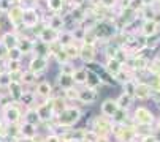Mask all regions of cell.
<instances>
[{"label": "cell", "instance_id": "cell-1", "mask_svg": "<svg viewBox=\"0 0 160 142\" xmlns=\"http://www.w3.org/2000/svg\"><path fill=\"white\" fill-rule=\"evenodd\" d=\"M81 118V112L78 107H65L62 112H59L52 120H56V125L62 128H70L73 126L78 120Z\"/></svg>", "mask_w": 160, "mask_h": 142}, {"label": "cell", "instance_id": "cell-2", "mask_svg": "<svg viewBox=\"0 0 160 142\" xmlns=\"http://www.w3.org/2000/svg\"><path fill=\"white\" fill-rule=\"evenodd\" d=\"M92 131L97 133L98 136L108 137V134L112 131V123L108 117H97L92 122Z\"/></svg>", "mask_w": 160, "mask_h": 142}, {"label": "cell", "instance_id": "cell-3", "mask_svg": "<svg viewBox=\"0 0 160 142\" xmlns=\"http://www.w3.org/2000/svg\"><path fill=\"white\" fill-rule=\"evenodd\" d=\"M38 117H40V120L43 123H46V122H52V118H54V107H52V101H48V103H43V104H38L35 107Z\"/></svg>", "mask_w": 160, "mask_h": 142}, {"label": "cell", "instance_id": "cell-4", "mask_svg": "<svg viewBox=\"0 0 160 142\" xmlns=\"http://www.w3.org/2000/svg\"><path fill=\"white\" fill-rule=\"evenodd\" d=\"M135 122L138 125H143V126H148V125H152L154 123V115L149 109L146 107H138L135 111Z\"/></svg>", "mask_w": 160, "mask_h": 142}, {"label": "cell", "instance_id": "cell-5", "mask_svg": "<svg viewBox=\"0 0 160 142\" xmlns=\"http://www.w3.org/2000/svg\"><path fill=\"white\" fill-rule=\"evenodd\" d=\"M78 100L84 104H90V103H94L97 100V92L95 88H84V90H79L78 93Z\"/></svg>", "mask_w": 160, "mask_h": 142}, {"label": "cell", "instance_id": "cell-6", "mask_svg": "<svg viewBox=\"0 0 160 142\" xmlns=\"http://www.w3.org/2000/svg\"><path fill=\"white\" fill-rule=\"evenodd\" d=\"M5 118H7V122L11 123V125H16L19 122V118H21V111L18 106H8L5 109Z\"/></svg>", "mask_w": 160, "mask_h": 142}, {"label": "cell", "instance_id": "cell-7", "mask_svg": "<svg viewBox=\"0 0 160 142\" xmlns=\"http://www.w3.org/2000/svg\"><path fill=\"white\" fill-rule=\"evenodd\" d=\"M118 103L114 101V100H106V101H103V104H102V115L103 117H108V118H111L114 114L118 112Z\"/></svg>", "mask_w": 160, "mask_h": 142}, {"label": "cell", "instance_id": "cell-8", "mask_svg": "<svg viewBox=\"0 0 160 142\" xmlns=\"http://www.w3.org/2000/svg\"><path fill=\"white\" fill-rule=\"evenodd\" d=\"M21 136H24V139H29V140H32L35 136H37V126L35 125H30V123H22L21 125Z\"/></svg>", "mask_w": 160, "mask_h": 142}, {"label": "cell", "instance_id": "cell-9", "mask_svg": "<svg viewBox=\"0 0 160 142\" xmlns=\"http://www.w3.org/2000/svg\"><path fill=\"white\" fill-rule=\"evenodd\" d=\"M135 95H136L140 100H146V98L151 97L152 93H151L149 85H146V84H138V85H136V88H135Z\"/></svg>", "mask_w": 160, "mask_h": 142}, {"label": "cell", "instance_id": "cell-10", "mask_svg": "<svg viewBox=\"0 0 160 142\" xmlns=\"http://www.w3.org/2000/svg\"><path fill=\"white\" fill-rule=\"evenodd\" d=\"M24 122L26 123H30V125H40L41 123V120H40V117H38V114H37V111L35 109H27V112H26V117H24Z\"/></svg>", "mask_w": 160, "mask_h": 142}, {"label": "cell", "instance_id": "cell-11", "mask_svg": "<svg viewBox=\"0 0 160 142\" xmlns=\"http://www.w3.org/2000/svg\"><path fill=\"white\" fill-rule=\"evenodd\" d=\"M118 107L119 109H124V111H127L130 106H132V97L130 95H127V93H122L121 97L118 98Z\"/></svg>", "mask_w": 160, "mask_h": 142}, {"label": "cell", "instance_id": "cell-12", "mask_svg": "<svg viewBox=\"0 0 160 142\" xmlns=\"http://www.w3.org/2000/svg\"><path fill=\"white\" fill-rule=\"evenodd\" d=\"M111 118H112L114 125H125V122H127V111H124V109H118V112L114 114Z\"/></svg>", "mask_w": 160, "mask_h": 142}, {"label": "cell", "instance_id": "cell-13", "mask_svg": "<svg viewBox=\"0 0 160 142\" xmlns=\"http://www.w3.org/2000/svg\"><path fill=\"white\" fill-rule=\"evenodd\" d=\"M86 82H87V87L89 88H95L97 85H100V79L97 78V74H94L92 71H87V78H86Z\"/></svg>", "mask_w": 160, "mask_h": 142}, {"label": "cell", "instance_id": "cell-14", "mask_svg": "<svg viewBox=\"0 0 160 142\" xmlns=\"http://www.w3.org/2000/svg\"><path fill=\"white\" fill-rule=\"evenodd\" d=\"M37 92L40 97H44V98H48L49 95H51V85L48 82H41L38 87H37Z\"/></svg>", "mask_w": 160, "mask_h": 142}, {"label": "cell", "instance_id": "cell-15", "mask_svg": "<svg viewBox=\"0 0 160 142\" xmlns=\"http://www.w3.org/2000/svg\"><path fill=\"white\" fill-rule=\"evenodd\" d=\"M51 101H52V107H54V117L67 107L65 100H62V98H54V100H51Z\"/></svg>", "mask_w": 160, "mask_h": 142}, {"label": "cell", "instance_id": "cell-16", "mask_svg": "<svg viewBox=\"0 0 160 142\" xmlns=\"http://www.w3.org/2000/svg\"><path fill=\"white\" fill-rule=\"evenodd\" d=\"M72 78H73V82L82 84V82H86V78H87V71H84V69L75 71V74H73Z\"/></svg>", "mask_w": 160, "mask_h": 142}, {"label": "cell", "instance_id": "cell-17", "mask_svg": "<svg viewBox=\"0 0 160 142\" xmlns=\"http://www.w3.org/2000/svg\"><path fill=\"white\" fill-rule=\"evenodd\" d=\"M59 84H60V87H63V88L67 90V88H70V87L73 85V78H72V76L63 74V76L59 79Z\"/></svg>", "mask_w": 160, "mask_h": 142}, {"label": "cell", "instance_id": "cell-18", "mask_svg": "<svg viewBox=\"0 0 160 142\" xmlns=\"http://www.w3.org/2000/svg\"><path fill=\"white\" fill-rule=\"evenodd\" d=\"M10 90H11V95H13V98H21L22 97V92H21V85L18 82H11L10 84Z\"/></svg>", "mask_w": 160, "mask_h": 142}, {"label": "cell", "instance_id": "cell-19", "mask_svg": "<svg viewBox=\"0 0 160 142\" xmlns=\"http://www.w3.org/2000/svg\"><path fill=\"white\" fill-rule=\"evenodd\" d=\"M97 139H98V134L94 133L92 130L84 131V134H82V140H86V142H97Z\"/></svg>", "mask_w": 160, "mask_h": 142}, {"label": "cell", "instance_id": "cell-20", "mask_svg": "<svg viewBox=\"0 0 160 142\" xmlns=\"http://www.w3.org/2000/svg\"><path fill=\"white\" fill-rule=\"evenodd\" d=\"M44 66H46V62H44L43 59H37L33 63H32V71H41V69H44Z\"/></svg>", "mask_w": 160, "mask_h": 142}, {"label": "cell", "instance_id": "cell-21", "mask_svg": "<svg viewBox=\"0 0 160 142\" xmlns=\"http://www.w3.org/2000/svg\"><path fill=\"white\" fill-rule=\"evenodd\" d=\"M108 69H109V73H112L114 76L119 74V71H121V68H119V62H118V60H111L109 65H108Z\"/></svg>", "mask_w": 160, "mask_h": 142}, {"label": "cell", "instance_id": "cell-22", "mask_svg": "<svg viewBox=\"0 0 160 142\" xmlns=\"http://www.w3.org/2000/svg\"><path fill=\"white\" fill-rule=\"evenodd\" d=\"M78 93H79V90L70 87V88H67V90H65V97H67L68 100H78Z\"/></svg>", "mask_w": 160, "mask_h": 142}, {"label": "cell", "instance_id": "cell-23", "mask_svg": "<svg viewBox=\"0 0 160 142\" xmlns=\"http://www.w3.org/2000/svg\"><path fill=\"white\" fill-rule=\"evenodd\" d=\"M135 88H136V85L133 82H130V81H127L124 84V90H125L127 95H130V97H133V95H135Z\"/></svg>", "mask_w": 160, "mask_h": 142}, {"label": "cell", "instance_id": "cell-24", "mask_svg": "<svg viewBox=\"0 0 160 142\" xmlns=\"http://www.w3.org/2000/svg\"><path fill=\"white\" fill-rule=\"evenodd\" d=\"M44 142H62L60 140V137H59V134H54V133H51L46 139H44Z\"/></svg>", "mask_w": 160, "mask_h": 142}, {"label": "cell", "instance_id": "cell-25", "mask_svg": "<svg viewBox=\"0 0 160 142\" xmlns=\"http://www.w3.org/2000/svg\"><path fill=\"white\" fill-rule=\"evenodd\" d=\"M154 32H155V24L154 22H148L146 27H144V33L149 35V33H154Z\"/></svg>", "mask_w": 160, "mask_h": 142}, {"label": "cell", "instance_id": "cell-26", "mask_svg": "<svg viewBox=\"0 0 160 142\" xmlns=\"http://www.w3.org/2000/svg\"><path fill=\"white\" fill-rule=\"evenodd\" d=\"M82 57L86 60H90V59H92V49H90V47H86V49L82 51Z\"/></svg>", "mask_w": 160, "mask_h": 142}, {"label": "cell", "instance_id": "cell-27", "mask_svg": "<svg viewBox=\"0 0 160 142\" xmlns=\"http://www.w3.org/2000/svg\"><path fill=\"white\" fill-rule=\"evenodd\" d=\"M143 142H158V140H157V139H155V137L151 134V136H146V137H143Z\"/></svg>", "mask_w": 160, "mask_h": 142}, {"label": "cell", "instance_id": "cell-28", "mask_svg": "<svg viewBox=\"0 0 160 142\" xmlns=\"http://www.w3.org/2000/svg\"><path fill=\"white\" fill-rule=\"evenodd\" d=\"M97 142H108V137H103V136H98Z\"/></svg>", "mask_w": 160, "mask_h": 142}, {"label": "cell", "instance_id": "cell-29", "mask_svg": "<svg viewBox=\"0 0 160 142\" xmlns=\"http://www.w3.org/2000/svg\"><path fill=\"white\" fill-rule=\"evenodd\" d=\"M22 79H24L26 82H32V76H30V74H27L26 78H22Z\"/></svg>", "mask_w": 160, "mask_h": 142}, {"label": "cell", "instance_id": "cell-30", "mask_svg": "<svg viewBox=\"0 0 160 142\" xmlns=\"http://www.w3.org/2000/svg\"><path fill=\"white\" fill-rule=\"evenodd\" d=\"M3 134V128H2V125H0V136Z\"/></svg>", "mask_w": 160, "mask_h": 142}, {"label": "cell", "instance_id": "cell-31", "mask_svg": "<svg viewBox=\"0 0 160 142\" xmlns=\"http://www.w3.org/2000/svg\"><path fill=\"white\" fill-rule=\"evenodd\" d=\"M76 142H86V140H82V139H81V140H76Z\"/></svg>", "mask_w": 160, "mask_h": 142}, {"label": "cell", "instance_id": "cell-32", "mask_svg": "<svg viewBox=\"0 0 160 142\" xmlns=\"http://www.w3.org/2000/svg\"><path fill=\"white\" fill-rule=\"evenodd\" d=\"M158 71H160V63H158Z\"/></svg>", "mask_w": 160, "mask_h": 142}]
</instances>
